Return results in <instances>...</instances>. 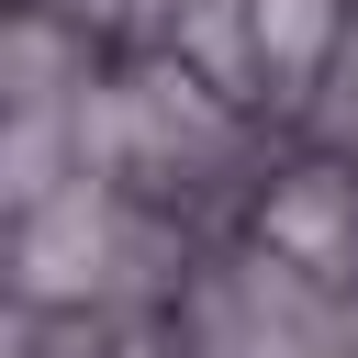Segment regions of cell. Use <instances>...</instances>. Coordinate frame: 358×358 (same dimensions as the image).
<instances>
[{
  "instance_id": "obj_1",
  "label": "cell",
  "mask_w": 358,
  "mask_h": 358,
  "mask_svg": "<svg viewBox=\"0 0 358 358\" xmlns=\"http://www.w3.org/2000/svg\"><path fill=\"white\" fill-rule=\"evenodd\" d=\"M112 268H123V213H112L101 179H67V190H45V201L11 224V280H22L34 302H78V291H101Z\"/></svg>"
},
{
  "instance_id": "obj_3",
  "label": "cell",
  "mask_w": 358,
  "mask_h": 358,
  "mask_svg": "<svg viewBox=\"0 0 358 358\" xmlns=\"http://www.w3.org/2000/svg\"><path fill=\"white\" fill-rule=\"evenodd\" d=\"M336 34H347V0H246V45H257V67L291 78V90L336 56Z\"/></svg>"
},
{
  "instance_id": "obj_2",
  "label": "cell",
  "mask_w": 358,
  "mask_h": 358,
  "mask_svg": "<svg viewBox=\"0 0 358 358\" xmlns=\"http://www.w3.org/2000/svg\"><path fill=\"white\" fill-rule=\"evenodd\" d=\"M257 246H268L280 268H302V280H336V268L358 257V190H347L336 168L280 179V190H268V213H257Z\"/></svg>"
}]
</instances>
